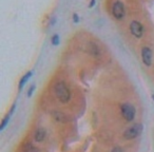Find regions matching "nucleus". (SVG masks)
<instances>
[{
  "label": "nucleus",
  "instance_id": "nucleus-8",
  "mask_svg": "<svg viewBox=\"0 0 154 152\" xmlns=\"http://www.w3.org/2000/svg\"><path fill=\"white\" fill-rule=\"evenodd\" d=\"M32 75H33V71H29L26 74H24L23 76H22V78L20 79V82H19V90H22V88L24 87V85L28 82V80L30 79Z\"/></svg>",
  "mask_w": 154,
  "mask_h": 152
},
{
  "label": "nucleus",
  "instance_id": "nucleus-1",
  "mask_svg": "<svg viewBox=\"0 0 154 152\" xmlns=\"http://www.w3.org/2000/svg\"><path fill=\"white\" fill-rule=\"evenodd\" d=\"M55 94L57 96V98L59 99V101H61L62 104H66L70 101L71 98V91L69 89V87L66 85V82H59L55 85Z\"/></svg>",
  "mask_w": 154,
  "mask_h": 152
},
{
  "label": "nucleus",
  "instance_id": "nucleus-17",
  "mask_svg": "<svg viewBox=\"0 0 154 152\" xmlns=\"http://www.w3.org/2000/svg\"><path fill=\"white\" fill-rule=\"evenodd\" d=\"M95 5H96V0H91L90 3H89V8H90V9H92Z\"/></svg>",
  "mask_w": 154,
  "mask_h": 152
},
{
  "label": "nucleus",
  "instance_id": "nucleus-7",
  "mask_svg": "<svg viewBox=\"0 0 154 152\" xmlns=\"http://www.w3.org/2000/svg\"><path fill=\"white\" fill-rule=\"evenodd\" d=\"M45 135H47V131H45V129L42 128V127L38 128L36 130V132H35V135H34L35 141H37V143L42 141L43 139L45 138Z\"/></svg>",
  "mask_w": 154,
  "mask_h": 152
},
{
  "label": "nucleus",
  "instance_id": "nucleus-19",
  "mask_svg": "<svg viewBox=\"0 0 154 152\" xmlns=\"http://www.w3.org/2000/svg\"><path fill=\"white\" fill-rule=\"evenodd\" d=\"M152 99H153V101H154V94L152 95Z\"/></svg>",
  "mask_w": 154,
  "mask_h": 152
},
{
  "label": "nucleus",
  "instance_id": "nucleus-11",
  "mask_svg": "<svg viewBox=\"0 0 154 152\" xmlns=\"http://www.w3.org/2000/svg\"><path fill=\"white\" fill-rule=\"evenodd\" d=\"M10 117H11V115H10V114H8V115L5 116V118H3L2 122H1V125H0V130H3V129L5 128V126H7V125L9 124Z\"/></svg>",
  "mask_w": 154,
  "mask_h": 152
},
{
  "label": "nucleus",
  "instance_id": "nucleus-10",
  "mask_svg": "<svg viewBox=\"0 0 154 152\" xmlns=\"http://www.w3.org/2000/svg\"><path fill=\"white\" fill-rule=\"evenodd\" d=\"M53 116L56 120H58V122H64V119H62V118H66L61 112H57V111L53 112Z\"/></svg>",
  "mask_w": 154,
  "mask_h": 152
},
{
  "label": "nucleus",
  "instance_id": "nucleus-2",
  "mask_svg": "<svg viewBox=\"0 0 154 152\" xmlns=\"http://www.w3.org/2000/svg\"><path fill=\"white\" fill-rule=\"evenodd\" d=\"M143 130V127L141 124H135L133 126H131L130 128H128L126 131L124 132V137L128 141L133 138H136L137 136L141 134Z\"/></svg>",
  "mask_w": 154,
  "mask_h": 152
},
{
  "label": "nucleus",
  "instance_id": "nucleus-12",
  "mask_svg": "<svg viewBox=\"0 0 154 152\" xmlns=\"http://www.w3.org/2000/svg\"><path fill=\"white\" fill-rule=\"evenodd\" d=\"M51 41H52V43H53L54 45H59V41H60L59 35H58V34L53 35V36H52V38H51Z\"/></svg>",
  "mask_w": 154,
  "mask_h": 152
},
{
  "label": "nucleus",
  "instance_id": "nucleus-14",
  "mask_svg": "<svg viewBox=\"0 0 154 152\" xmlns=\"http://www.w3.org/2000/svg\"><path fill=\"white\" fill-rule=\"evenodd\" d=\"M73 21L75 23H78L79 22V16L77 15V14H73Z\"/></svg>",
  "mask_w": 154,
  "mask_h": 152
},
{
  "label": "nucleus",
  "instance_id": "nucleus-5",
  "mask_svg": "<svg viewBox=\"0 0 154 152\" xmlns=\"http://www.w3.org/2000/svg\"><path fill=\"white\" fill-rule=\"evenodd\" d=\"M130 32H131V34L134 37H136V38L143 37V24L139 21H137V20H133L130 23Z\"/></svg>",
  "mask_w": 154,
  "mask_h": 152
},
{
  "label": "nucleus",
  "instance_id": "nucleus-15",
  "mask_svg": "<svg viewBox=\"0 0 154 152\" xmlns=\"http://www.w3.org/2000/svg\"><path fill=\"white\" fill-rule=\"evenodd\" d=\"M111 152H124V150L120 147H115V148H113V150H112Z\"/></svg>",
  "mask_w": 154,
  "mask_h": 152
},
{
  "label": "nucleus",
  "instance_id": "nucleus-4",
  "mask_svg": "<svg viewBox=\"0 0 154 152\" xmlns=\"http://www.w3.org/2000/svg\"><path fill=\"white\" fill-rule=\"evenodd\" d=\"M112 14H113L114 18L117 20H122L126 16V8L122 1L118 0L114 2L113 7H112Z\"/></svg>",
  "mask_w": 154,
  "mask_h": 152
},
{
  "label": "nucleus",
  "instance_id": "nucleus-13",
  "mask_svg": "<svg viewBox=\"0 0 154 152\" xmlns=\"http://www.w3.org/2000/svg\"><path fill=\"white\" fill-rule=\"evenodd\" d=\"M35 89H36V86H35V84H33L32 86L30 87V89L28 90V96H29V97L32 96L33 93H34V91H35Z\"/></svg>",
  "mask_w": 154,
  "mask_h": 152
},
{
  "label": "nucleus",
  "instance_id": "nucleus-18",
  "mask_svg": "<svg viewBox=\"0 0 154 152\" xmlns=\"http://www.w3.org/2000/svg\"><path fill=\"white\" fill-rule=\"evenodd\" d=\"M55 21H56V17H52L51 26H54V23H55Z\"/></svg>",
  "mask_w": 154,
  "mask_h": 152
},
{
  "label": "nucleus",
  "instance_id": "nucleus-16",
  "mask_svg": "<svg viewBox=\"0 0 154 152\" xmlns=\"http://www.w3.org/2000/svg\"><path fill=\"white\" fill-rule=\"evenodd\" d=\"M15 109H16V104H13V106L11 107V110H10V115H12V114L14 113V111H15Z\"/></svg>",
  "mask_w": 154,
  "mask_h": 152
},
{
  "label": "nucleus",
  "instance_id": "nucleus-3",
  "mask_svg": "<svg viewBox=\"0 0 154 152\" xmlns=\"http://www.w3.org/2000/svg\"><path fill=\"white\" fill-rule=\"evenodd\" d=\"M120 111H122V117L126 120H128V122L133 120V118L135 116V108L131 104L129 103L122 104V107H120Z\"/></svg>",
  "mask_w": 154,
  "mask_h": 152
},
{
  "label": "nucleus",
  "instance_id": "nucleus-6",
  "mask_svg": "<svg viewBox=\"0 0 154 152\" xmlns=\"http://www.w3.org/2000/svg\"><path fill=\"white\" fill-rule=\"evenodd\" d=\"M141 60L145 66L151 67L152 60H153V53L149 47H143L141 49Z\"/></svg>",
  "mask_w": 154,
  "mask_h": 152
},
{
  "label": "nucleus",
  "instance_id": "nucleus-9",
  "mask_svg": "<svg viewBox=\"0 0 154 152\" xmlns=\"http://www.w3.org/2000/svg\"><path fill=\"white\" fill-rule=\"evenodd\" d=\"M23 152H39V150L37 149L36 147H35L33 144L31 143H26L23 145Z\"/></svg>",
  "mask_w": 154,
  "mask_h": 152
}]
</instances>
